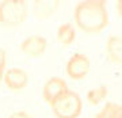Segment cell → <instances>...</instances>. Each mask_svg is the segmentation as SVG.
<instances>
[{"label":"cell","instance_id":"obj_5","mask_svg":"<svg viewBox=\"0 0 122 118\" xmlns=\"http://www.w3.org/2000/svg\"><path fill=\"white\" fill-rule=\"evenodd\" d=\"M46 46H48V41L45 37L30 35L20 44V50L23 54L29 57H39L45 53Z\"/></svg>","mask_w":122,"mask_h":118},{"label":"cell","instance_id":"obj_12","mask_svg":"<svg viewBox=\"0 0 122 118\" xmlns=\"http://www.w3.org/2000/svg\"><path fill=\"white\" fill-rule=\"evenodd\" d=\"M10 118H33L30 114H27L26 111H16V113L11 114Z\"/></svg>","mask_w":122,"mask_h":118},{"label":"cell","instance_id":"obj_3","mask_svg":"<svg viewBox=\"0 0 122 118\" xmlns=\"http://www.w3.org/2000/svg\"><path fill=\"white\" fill-rule=\"evenodd\" d=\"M27 18V3L23 0H4L0 3V23L18 26Z\"/></svg>","mask_w":122,"mask_h":118},{"label":"cell","instance_id":"obj_4","mask_svg":"<svg viewBox=\"0 0 122 118\" xmlns=\"http://www.w3.org/2000/svg\"><path fill=\"white\" fill-rule=\"evenodd\" d=\"M90 58L83 53H75L66 62V75L73 80H80L86 77L90 72Z\"/></svg>","mask_w":122,"mask_h":118},{"label":"cell","instance_id":"obj_1","mask_svg":"<svg viewBox=\"0 0 122 118\" xmlns=\"http://www.w3.org/2000/svg\"><path fill=\"white\" fill-rule=\"evenodd\" d=\"M75 22L80 30L90 34L100 33L109 25L106 3L102 0H83L75 7Z\"/></svg>","mask_w":122,"mask_h":118},{"label":"cell","instance_id":"obj_6","mask_svg":"<svg viewBox=\"0 0 122 118\" xmlns=\"http://www.w3.org/2000/svg\"><path fill=\"white\" fill-rule=\"evenodd\" d=\"M65 91H68V86H66L65 80L54 76V77H50L45 83L44 88H42V96H44L45 101L50 105L53 101H56L57 98L60 95H62Z\"/></svg>","mask_w":122,"mask_h":118},{"label":"cell","instance_id":"obj_2","mask_svg":"<svg viewBox=\"0 0 122 118\" xmlns=\"http://www.w3.org/2000/svg\"><path fill=\"white\" fill-rule=\"evenodd\" d=\"M50 106L57 118H79L83 109V102L77 92L68 90L53 101Z\"/></svg>","mask_w":122,"mask_h":118},{"label":"cell","instance_id":"obj_15","mask_svg":"<svg viewBox=\"0 0 122 118\" xmlns=\"http://www.w3.org/2000/svg\"><path fill=\"white\" fill-rule=\"evenodd\" d=\"M3 75H4V69L0 68V82H1V79H3Z\"/></svg>","mask_w":122,"mask_h":118},{"label":"cell","instance_id":"obj_11","mask_svg":"<svg viewBox=\"0 0 122 118\" xmlns=\"http://www.w3.org/2000/svg\"><path fill=\"white\" fill-rule=\"evenodd\" d=\"M107 95H109V88L105 84H100L98 87L91 88L87 92V99L91 105H99L100 102L105 101Z\"/></svg>","mask_w":122,"mask_h":118},{"label":"cell","instance_id":"obj_8","mask_svg":"<svg viewBox=\"0 0 122 118\" xmlns=\"http://www.w3.org/2000/svg\"><path fill=\"white\" fill-rule=\"evenodd\" d=\"M106 52L113 62L122 65V37L111 35L106 42Z\"/></svg>","mask_w":122,"mask_h":118},{"label":"cell","instance_id":"obj_9","mask_svg":"<svg viewBox=\"0 0 122 118\" xmlns=\"http://www.w3.org/2000/svg\"><path fill=\"white\" fill-rule=\"evenodd\" d=\"M76 38V29L72 23H62L57 29V41L64 46H68Z\"/></svg>","mask_w":122,"mask_h":118},{"label":"cell","instance_id":"obj_7","mask_svg":"<svg viewBox=\"0 0 122 118\" xmlns=\"http://www.w3.org/2000/svg\"><path fill=\"white\" fill-rule=\"evenodd\" d=\"M3 79H4L5 86L10 90H15V91L25 88L29 82V76H27L26 71L20 69V68H11V69L5 71Z\"/></svg>","mask_w":122,"mask_h":118},{"label":"cell","instance_id":"obj_13","mask_svg":"<svg viewBox=\"0 0 122 118\" xmlns=\"http://www.w3.org/2000/svg\"><path fill=\"white\" fill-rule=\"evenodd\" d=\"M5 67V50L0 48V68L4 69Z\"/></svg>","mask_w":122,"mask_h":118},{"label":"cell","instance_id":"obj_10","mask_svg":"<svg viewBox=\"0 0 122 118\" xmlns=\"http://www.w3.org/2000/svg\"><path fill=\"white\" fill-rule=\"evenodd\" d=\"M96 118H122V106L115 102H109L96 114Z\"/></svg>","mask_w":122,"mask_h":118},{"label":"cell","instance_id":"obj_14","mask_svg":"<svg viewBox=\"0 0 122 118\" xmlns=\"http://www.w3.org/2000/svg\"><path fill=\"white\" fill-rule=\"evenodd\" d=\"M117 10H118V14H119L121 18H122V0L117 1Z\"/></svg>","mask_w":122,"mask_h":118}]
</instances>
